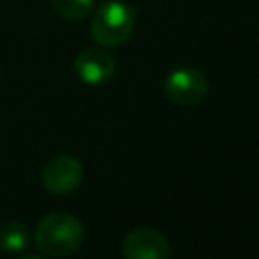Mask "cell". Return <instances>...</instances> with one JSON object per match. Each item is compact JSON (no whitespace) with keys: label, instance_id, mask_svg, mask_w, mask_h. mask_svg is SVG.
Listing matches in <instances>:
<instances>
[{"label":"cell","instance_id":"9c48e42d","mask_svg":"<svg viewBox=\"0 0 259 259\" xmlns=\"http://www.w3.org/2000/svg\"><path fill=\"white\" fill-rule=\"evenodd\" d=\"M20 259H40V257H36V255H24V257H20Z\"/></svg>","mask_w":259,"mask_h":259},{"label":"cell","instance_id":"3957f363","mask_svg":"<svg viewBox=\"0 0 259 259\" xmlns=\"http://www.w3.org/2000/svg\"><path fill=\"white\" fill-rule=\"evenodd\" d=\"M164 93L176 105H196L206 97L208 81L194 67H176L164 79Z\"/></svg>","mask_w":259,"mask_h":259},{"label":"cell","instance_id":"6da1fadb","mask_svg":"<svg viewBox=\"0 0 259 259\" xmlns=\"http://www.w3.org/2000/svg\"><path fill=\"white\" fill-rule=\"evenodd\" d=\"M85 239V229L83 223L71 214V212H49L45 214L34 229L32 243L34 247L53 259H65L73 255Z\"/></svg>","mask_w":259,"mask_h":259},{"label":"cell","instance_id":"52a82bcc","mask_svg":"<svg viewBox=\"0 0 259 259\" xmlns=\"http://www.w3.org/2000/svg\"><path fill=\"white\" fill-rule=\"evenodd\" d=\"M30 233L22 221L8 219L0 223V249L4 253H20L28 247Z\"/></svg>","mask_w":259,"mask_h":259},{"label":"cell","instance_id":"8992f818","mask_svg":"<svg viewBox=\"0 0 259 259\" xmlns=\"http://www.w3.org/2000/svg\"><path fill=\"white\" fill-rule=\"evenodd\" d=\"M115 59L105 51V47H89L83 49L73 59L75 75L87 85H103L109 83L115 75Z\"/></svg>","mask_w":259,"mask_h":259},{"label":"cell","instance_id":"7a4b0ae2","mask_svg":"<svg viewBox=\"0 0 259 259\" xmlns=\"http://www.w3.org/2000/svg\"><path fill=\"white\" fill-rule=\"evenodd\" d=\"M136 26V14L134 10L119 0L103 2L99 8H93L89 30L93 40L99 47H119L123 45Z\"/></svg>","mask_w":259,"mask_h":259},{"label":"cell","instance_id":"5b68a950","mask_svg":"<svg viewBox=\"0 0 259 259\" xmlns=\"http://www.w3.org/2000/svg\"><path fill=\"white\" fill-rule=\"evenodd\" d=\"M170 255L166 235L154 227H136L121 241L123 259H170Z\"/></svg>","mask_w":259,"mask_h":259},{"label":"cell","instance_id":"277c9868","mask_svg":"<svg viewBox=\"0 0 259 259\" xmlns=\"http://www.w3.org/2000/svg\"><path fill=\"white\" fill-rule=\"evenodd\" d=\"M40 180L51 194L65 196L79 188L83 180V164L71 154H57L45 162Z\"/></svg>","mask_w":259,"mask_h":259},{"label":"cell","instance_id":"ba28073f","mask_svg":"<svg viewBox=\"0 0 259 259\" xmlns=\"http://www.w3.org/2000/svg\"><path fill=\"white\" fill-rule=\"evenodd\" d=\"M49 2H51V8L67 20L85 18L95 8V0H49Z\"/></svg>","mask_w":259,"mask_h":259}]
</instances>
